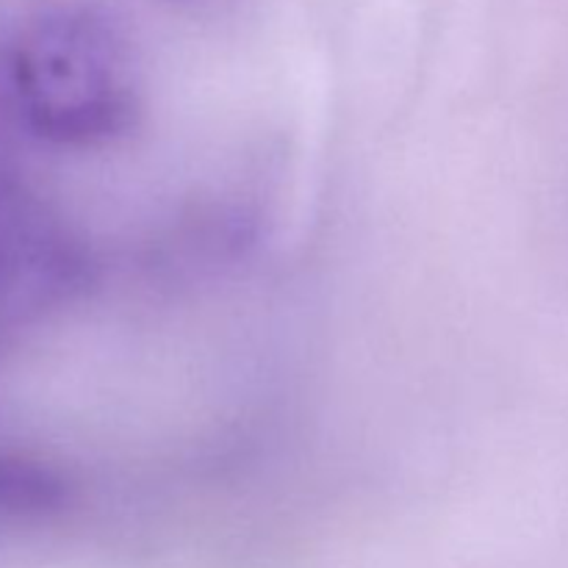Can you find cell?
Returning a JSON list of instances; mask_svg holds the SVG:
<instances>
[{
  "label": "cell",
  "mask_w": 568,
  "mask_h": 568,
  "mask_svg": "<svg viewBox=\"0 0 568 568\" xmlns=\"http://www.w3.org/2000/svg\"><path fill=\"white\" fill-rule=\"evenodd\" d=\"M94 283V258L53 203L0 175V327L37 322Z\"/></svg>",
  "instance_id": "7a4b0ae2"
},
{
  "label": "cell",
  "mask_w": 568,
  "mask_h": 568,
  "mask_svg": "<svg viewBox=\"0 0 568 568\" xmlns=\"http://www.w3.org/2000/svg\"><path fill=\"white\" fill-rule=\"evenodd\" d=\"M3 87L26 131L55 148L116 142L142 111L125 39L87 6H42L20 20L3 50Z\"/></svg>",
  "instance_id": "6da1fadb"
},
{
  "label": "cell",
  "mask_w": 568,
  "mask_h": 568,
  "mask_svg": "<svg viewBox=\"0 0 568 568\" xmlns=\"http://www.w3.org/2000/svg\"><path fill=\"white\" fill-rule=\"evenodd\" d=\"M75 499L70 475L39 455L0 447V530L55 519Z\"/></svg>",
  "instance_id": "3957f363"
}]
</instances>
